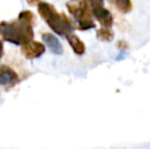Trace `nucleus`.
I'll list each match as a JSON object with an SVG mask.
<instances>
[{
	"label": "nucleus",
	"mask_w": 150,
	"mask_h": 149,
	"mask_svg": "<svg viewBox=\"0 0 150 149\" xmlns=\"http://www.w3.org/2000/svg\"><path fill=\"white\" fill-rule=\"evenodd\" d=\"M0 34L3 40L16 45H24L34 39L32 25L20 20L12 23H0Z\"/></svg>",
	"instance_id": "f03ea898"
},
{
	"label": "nucleus",
	"mask_w": 150,
	"mask_h": 149,
	"mask_svg": "<svg viewBox=\"0 0 150 149\" xmlns=\"http://www.w3.org/2000/svg\"><path fill=\"white\" fill-rule=\"evenodd\" d=\"M97 38L101 41H110L113 37L112 31H110L109 28H104L101 27L98 31H97Z\"/></svg>",
	"instance_id": "9d476101"
},
{
	"label": "nucleus",
	"mask_w": 150,
	"mask_h": 149,
	"mask_svg": "<svg viewBox=\"0 0 150 149\" xmlns=\"http://www.w3.org/2000/svg\"><path fill=\"white\" fill-rule=\"evenodd\" d=\"M18 20L29 23L30 25H33L35 23V16H34L33 12L30 11V10H23L18 14Z\"/></svg>",
	"instance_id": "9b49d317"
},
{
	"label": "nucleus",
	"mask_w": 150,
	"mask_h": 149,
	"mask_svg": "<svg viewBox=\"0 0 150 149\" xmlns=\"http://www.w3.org/2000/svg\"><path fill=\"white\" fill-rule=\"evenodd\" d=\"M67 9L69 13L73 14L78 23V28L80 30H89L95 27L94 20H92V13H91L90 7L85 2L80 1L79 5L67 3Z\"/></svg>",
	"instance_id": "7ed1b4c3"
},
{
	"label": "nucleus",
	"mask_w": 150,
	"mask_h": 149,
	"mask_svg": "<svg viewBox=\"0 0 150 149\" xmlns=\"http://www.w3.org/2000/svg\"><path fill=\"white\" fill-rule=\"evenodd\" d=\"M20 82L16 72L7 64L0 66V85L5 88H11Z\"/></svg>",
	"instance_id": "20e7f679"
},
{
	"label": "nucleus",
	"mask_w": 150,
	"mask_h": 149,
	"mask_svg": "<svg viewBox=\"0 0 150 149\" xmlns=\"http://www.w3.org/2000/svg\"><path fill=\"white\" fill-rule=\"evenodd\" d=\"M38 12L50 29L60 36H67L75 30V27L69 18L63 13H58L54 6L50 3L43 1L38 3Z\"/></svg>",
	"instance_id": "f257e3e1"
},
{
	"label": "nucleus",
	"mask_w": 150,
	"mask_h": 149,
	"mask_svg": "<svg viewBox=\"0 0 150 149\" xmlns=\"http://www.w3.org/2000/svg\"><path fill=\"white\" fill-rule=\"evenodd\" d=\"M27 2H28L30 5H36V4L40 3L41 0H27Z\"/></svg>",
	"instance_id": "ddd939ff"
},
{
	"label": "nucleus",
	"mask_w": 150,
	"mask_h": 149,
	"mask_svg": "<svg viewBox=\"0 0 150 149\" xmlns=\"http://www.w3.org/2000/svg\"><path fill=\"white\" fill-rule=\"evenodd\" d=\"M42 40H43L44 43L48 46L50 51L53 54H56V55L62 54V52H63L62 45H61L59 40L54 36L53 34H51V33H43V34H42Z\"/></svg>",
	"instance_id": "0eeeda50"
},
{
	"label": "nucleus",
	"mask_w": 150,
	"mask_h": 149,
	"mask_svg": "<svg viewBox=\"0 0 150 149\" xmlns=\"http://www.w3.org/2000/svg\"><path fill=\"white\" fill-rule=\"evenodd\" d=\"M122 13H128L132 10V2L131 0H109Z\"/></svg>",
	"instance_id": "1a4fd4ad"
},
{
	"label": "nucleus",
	"mask_w": 150,
	"mask_h": 149,
	"mask_svg": "<svg viewBox=\"0 0 150 149\" xmlns=\"http://www.w3.org/2000/svg\"><path fill=\"white\" fill-rule=\"evenodd\" d=\"M92 16H95L97 20L101 24V26L104 28H110L112 26V14L110 13L108 9L104 8L103 4H98V5H94L90 8Z\"/></svg>",
	"instance_id": "39448f33"
},
{
	"label": "nucleus",
	"mask_w": 150,
	"mask_h": 149,
	"mask_svg": "<svg viewBox=\"0 0 150 149\" xmlns=\"http://www.w3.org/2000/svg\"><path fill=\"white\" fill-rule=\"evenodd\" d=\"M2 55H3V44L0 41V58L2 57Z\"/></svg>",
	"instance_id": "4468645a"
},
{
	"label": "nucleus",
	"mask_w": 150,
	"mask_h": 149,
	"mask_svg": "<svg viewBox=\"0 0 150 149\" xmlns=\"http://www.w3.org/2000/svg\"><path fill=\"white\" fill-rule=\"evenodd\" d=\"M79 1L85 2L86 4L89 5V7L91 8L94 5H98V4H103V0H79Z\"/></svg>",
	"instance_id": "f8f14e48"
},
{
	"label": "nucleus",
	"mask_w": 150,
	"mask_h": 149,
	"mask_svg": "<svg viewBox=\"0 0 150 149\" xmlns=\"http://www.w3.org/2000/svg\"><path fill=\"white\" fill-rule=\"evenodd\" d=\"M65 37H67V40L71 45V47L73 48L74 52L77 55H83L85 53V44L77 35L71 33V34H67Z\"/></svg>",
	"instance_id": "6e6552de"
},
{
	"label": "nucleus",
	"mask_w": 150,
	"mask_h": 149,
	"mask_svg": "<svg viewBox=\"0 0 150 149\" xmlns=\"http://www.w3.org/2000/svg\"><path fill=\"white\" fill-rule=\"evenodd\" d=\"M22 53L28 59H35L45 52V45L39 41H31L22 45Z\"/></svg>",
	"instance_id": "423d86ee"
}]
</instances>
